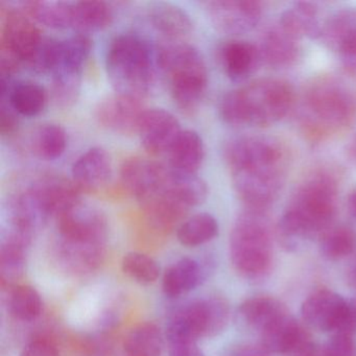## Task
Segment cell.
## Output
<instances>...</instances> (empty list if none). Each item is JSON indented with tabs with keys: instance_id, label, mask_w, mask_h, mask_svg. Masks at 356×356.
<instances>
[{
	"instance_id": "6da1fadb",
	"label": "cell",
	"mask_w": 356,
	"mask_h": 356,
	"mask_svg": "<svg viewBox=\"0 0 356 356\" xmlns=\"http://www.w3.org/2000/svg\"><path fill=\"white\" fill-rule=\"evenodd\" d=\"M224 158L233 187L248 209L266 211L278 200L291 162V151L274 136L248 135L226 143Z\"/></svg>"
},
{
	"instance_id": "7a4b0ae2",
	"label": "cell",
	"mask_w": 356,
	"mask_h": 356,
	"mask_svg": "<svg viewBox=\"0 0 356 356\" xmlns=\"http://www.w3.org/2000/svg\"><path fill=\"white\" fill-rule=\"evenodd\" d=\"M339 180L329 166L310 170L297 185L277 225V236L293 248L330 228L339 208Z\"/></svg>"
},
{
	"instance_id": "3957f363",
	"label": "cell",
	"mask_w": 356,
	"mask_h": 356,
	"mask_svg": "<svg viewBox=\"0 0 356 356\" xmlns=\"http://www.w3.org/2000/svg\"><path fill=\"white\" fill-rule=\"evenodd\" d=\"M355 118L353 97L339 79L322 74L305 85L299 129L310 143L321 145L341 136L352 128Z\"/></svg>"
},
{
	"instance_id": "277c9868",
	"label": "cell",
	"mask_w": 356,
	"mask_h": 356,
	"mask_svg": "<svg viewBox=\"0 0 356 356\" xmlns=\"http://www.w3.org/2000/svg\"><path fill=\"white\" fill-rule=\"evenodd\" d=\"M296 93L291 83L278 78L253 81L220 99V118L235 128H268L293 109Z\"/></svg>"
},
{
	"instance_id": "5b68a950",
	"label": "cell",
	"mask_w": 356,
	"mask_h": 356,
	"mask_svg": "<svg viewBox=\"0 0 356 356\" xmlns=\"http://www.w3.org/2000/svg\"><path fill=\"white\" fill-rule=\"evenodd\" d=\"M157 55L147 39L135 33L118 35L106 54L108 78L118 95L141 99L155 83Z\"/></svg>"
},
{
	"instance_id": "8992f818",
	"label": "cell",
	"mask_w": 356,
	"mask_h": 356,
	"mask_svg": "<svg viewBox=\"0 0 356 356\" xmlns=\"http://www.w3.org/2000/svg\"><path fill=\"white\" fill-rule=\"evenodd\" d=\"M156 55L158 67L168 80L172 101L185 113H193L203 102L209 84L203 56L185 42L165 43Z\"/></svg>"
},
{
	"instance_id": "52a82bcc",
	"label": "cell",
	"mask_w": 356,
	"mask_h": 356,
	"mask_svg": "<svg viewBox=\"0 0 356 356\" xmlns=\"http://www.w3.org/2000/svg\"><path fill=\"white\" fill-rule=\"evenodd\" d=\"M230 257L245 278L266 276L273 264V241L266 211L247 209L237 218L230 235Z\"/></svg>"
},
{
	"instance_id": "ba28073f",
	"label": "cell",
	"mask_w": 356,
	"mask_h": 356,
	"mask_svg": "<svg viewBox=\"0 0 356 356\" xmlns=\"http://www.w3.org/2000/svg\"><path fill=\"white\" fill-rule=\"evenodd\" d=\"M56 218L67 257L87 266L99 259L108 234L107 218L101 210L80 201Z\"/></svg>"
},
{
	"instance_id": "9c48e42d",
	"label": "cell",
	"mask_w": 356,
	"mask_h": 356,
	"mask_svg": "<svg viewBox=\"0 0 356 356\" xmlns=\"http://www.w3.org/2000/svg\"><path fill=\"white\" fill-rule=\"evenodd\" d=\"M230 307L222 297L191 302L172 314L166 326V339L172 341H197L200 337L220 334L228 325Z\"/></svg>"
},
{
	"instance_id": "30bf717a",
	"label": "cell",
	"mask_w": 356,
	"mask_h": 356,
	"mask_svg": "<svg viewBox=\"0 0 356 356\" xmlns=\"http://www.w3.org/2000/svg\"><path fill=\"white\" fill-rule=\"evenodd\" d=\"M92 40L87 34H78L60 40L57 63L54 68L53 95L60 107H72L80 97L83 72L92 53Z\"/></svg>"
},
{
	"instance_id": "8fae6325",
	"label": "cell",
	"mask_w": 356,
	"mask_h": 356,
	"mask_svg": "<svg viewBox=\"0 0 356 356\" xmlns=\"http://www.w3.org/2000/svg\"><path fill=\"white\" fill-rule=\"evenodd\" d=\"M0 19L1 70L14 74L18 65H26L45 37L22 8H3Z\"/></svg>"
},
{
	"instance_id": "7c38bea8",
	"label": "cell",
	"mask_w": 356,
	"mask_h": 356,
	"mask_svg": "<svg viewBox=\"0 0 356 356\" xmlns=\"http://www.w3.org/2000/svg\"><path fill=\"white\" fill-rule=\"evenodd\" d=\"M170 172L155 160L131 158L120 168V182L129 195L145 204L161 193Z\"/></svg>"
},
{
	"instance_id": "4fadbf2b",
	"label": "cell",
	"mask_w": 356,
	"mask_h": 356,
	"mask_svg": "<svg viewBox=\"0 0 356 356\" xmlns=\"http://www.w3.org/2000/svg\"><path fill=\"white\" fill-rule=\"evenodd\" d=\"M206 10L214 26L228 35L251 32L262 16L261 3L254 0H214L206 3Z\"/></svg>"
},
{
	"instance_id": "5bb4252c",
	"label": "cell",
	"mask_w": 356,
	"mask_h": 356,
	"mask_svg": "<svg viewBox=\"0 0 356 356\" xmlns=\"http://www.w3.org/2000/svg\"><path fill=\"white\" fill-rule=\"evenodd\" d=\"M320 38L341 58L346 70L356 72L355 8H345L332 14L323 24Z\"/></svg>"
},
{
	"instance_id": "9a60e30c",
	"label": "cell",
	"mask_w": 356,
	"mask_h": 356,
	"mask_svg": "<svg viewBox=\"0 0 356 356\" xmlns=\"http://www.w3.org/2000/svg\"><path fill=\"white\" fill-rule=\"evenodd\" d=\"M261 345L270 354L301 356L312 341L309 332L287 312L260 332Z\"/></svg>"
},
{
	"instance_id": "2e32d148",
	"label": "cell",
	"mask_w": 356,
	"mask_h": 356,
	"mask_svg": "<svg viewBox=\"0 0 356 356\" xmlns=\"http://www.w3.org/2000/svg\"><path fill=\"white\" fill-rule=\"evenodd\" d=\"M145 111L141 99L116 93L99 102L95 109V118L110 132L132 135L138 132Z\"/></svg>"
},
{
	"instance_id": "e0dca14e",
	"label": "cell",
	"mask_w": 356,
	"mask_h": 356,
	"mask_svg": "<svg viewBox=\"0 0 356 356\" xmlns=\"http://www.w3.org/2000/svg\"><path fill=\"white\" fill-rule=\"evenodd\" d=\"M182 131L180 122L174 114L155 108L145 110L137 134L147 153L159 156L168 154Z\"/></svg>"
},
{
	"instance_id": "ac0fdd59",
	"label": "cell",
	"mask_w": 356,
	"mask_h": 356,
	"mask_svg": "<svg viewBox=\"0 0 356 356\" xmlns=\"http://www.w3.org/2000/svg\"><path fill=\"white\" fill-rule=\"evenodd\" d=\"M347 299L330 289L310 293L301 306V316L310 328L322 332H337L345 312Z\"/></svg>"
},
{
	"instance_id": "d6986e66",
	"label": "cell",
	"mask_w": 356,
	"mask_h": 356,
	"mask_svg": "<svg viewBox=\"0 0 356 356\" xmlns=\"http://www.w3.org/2000/svg\"><path fill=\"white\" fill-rule=\"evenodd\" d=\"M145 19L156 34L166 42H184L193 32L191 16L179 6L170 3H153L145 10Z\"/></svg>"
},
{
	"instance_id": "ffe728a7",
	"label": "cell",
	"mask_w": 356,
	"mask_h": 356,
	"mask_svg": "<svg viewBox=\"0 0 356 356\" xmlns=\"http://www.w3.org/2000/svg\"><path fill=\"white\" fill-rule=\"evenodd\" d=\"M218 59L226 76L234 82L248 80L262 62L259 47L245 40H230L218 49Z\"/></svg>"
},
{
	"instance_id": "44dd1931",
	"label": "cell",
	"mask_w": 356,
	"mask_h": 356,
	"mask_svg": "<svg viewBox=\"0 0 356 356\" xmlns=\"http://www.w3.org/2000/svg\"><path fill=\"white\" fill-rule=\"evenodd\" d=\"M72 175L81 191L101 188L111 178V157L103 147H91L74 161Z\"/></svg>"
},
{
	"instance_id": "7402d4cb",
	"label": "cell",
	"mask_w": 356,
	"mask_h": 356,
	"mask_svg": "<svg viewBox=\"0 0 356 356\" xmlns=\"http://www.w3.org/2000/svg\"><path fill=\"white\" fill-rule=\"evenodd\" d=\"M301 41L287 34L279 24L268 31L259 47L262 61L274 68H289L301 57Z\"/></svg>"
},
{
	"instance_id": "603a6c76",
	"label": "cell",
	"mask_w": 356,
	"mask_h": 356,
	"mask_svg": "<svg viewBox=\"0 0 356 356\" xmlns=\"http://www.w3.org/2000/svg\"><path fill=\"white\" fill-rule=\"evenodd\" d=\"M170 168L183 175H197L204 159L205 145L199 133L183 130L168 152Z\"/></svg>"
},
{
	"instance_id": "cb8c5ba5",
	"label": "cell",
	"mask_w": 356,
	"mask_h": 356,
	"mask_svg": "<svg viewBox=\"0 0 356 356\" xmlns=\"http://www.w3.org/2000/svg\"><path fill=\"white\" fill-rule=\"evenodd\" d=\"M320 11L316 3L299 1L285 10L279 20V26L298 40L318 39L322 33Z\"/></svg>"
},
{
	"instance_id": "d4e9b609",
	"label": "cell",
	"mask_w": 356,
	"mask_h": 356,
	"mask_svg": "<svg viewBox=\"0 0 356 356\" xmlns=\"http://www.w3.org/2000/svg\"><path fill=\"white\" fill-rule=\"evenodd\" d=\"M31 237L12 229L0 251V279L3 286L13 284L26 270V249Z\"/></svg>"
},
{
	"instance_id": "484cf974",
	"label": "cell",
	"mask_w": 356,
	"mask_h": 356,
	"mask_svg": "<svg viewBox=\"0 0 356 356\" xmlns=\"http://www.w3.org/2000/svg\"><path fill=\"white\" fill-rule=\"evenodd\" d=\"M203 277L204 270L199 262L188 257L181 258L164 273V293L170 298L180 297L195 289Z\"/></svg>"
},
{
	"instance_id": "4316f807",
	"label": "cell",
	"mask_w": 356,
	"mask_h": 356,
	"mask_svg": "<svg viewBox=\"0 0 356 356\" xmlns=\"http://www.w3.org/2000/svg\"><path fill=\"white\" fill-rule=\"evenodd\" d=\"M6 99L16 114L35 118L47 107V92L39 83L24 81L11 86L7 95L1 97V101Z\"/></svg>"
},
{
	"instance_id": "83f0119b",
	"label": "cell",
	"mask_w": 356,
	"mask_h": 356,
	"mask_svg": "<svg viewBox=\"0 0 356 356\" xmlns=\"http://www.w3.org/2000/svg\"><path fill=\"white\" fill-rule=\"evenodd\" d=\"M287 312L284 304L270 296H254L239 306L243 322L259 332Z\"/></svg>"
},
{
	"instance_id": "f1b7e54d",
	"label": "cell",
	"mask_w": 356,
	"mask_h": 356,
	"mask_svg": "<svg viewBox=\"0 0 356 356\" xmlns=\"http://www.w3.org/2000/svg\"><path fill=\"white\" fill-rule=\"evenodd\" d=\"M114 12L104 1H72V29L81 34L99 32L110 26Z\"/></svg>"
},
{
	"instance_id": "f546056e",
	"label": "cell",
	"mask_w": 356,
	"mask_h": 356,
	"mask_svg": "<svg viewBox=\"0 0 356 356\" xmlns=\"http://www.w3.org/2000/svg\"><path fill=\"white\" fill-rule=\"evenodd\" d=\"M22 10L35 20L47 28L55 30L72 29V1L39 0L22 3Z\"/></svg>"
},
{
	"instance_id": "4dcf8cb0",
	"label": "cell",
	"mask_w": 356,
	"mask_h": 356,
	"mask_svg": "<svg viewBox=\"0 0 356 356\" xmlns=\"http://www.w3.org/2000/svg\"><path fill=\"white\" fill-rule=\"evenodd\" d=\"M31 145L37 157L53 161L65 153L68 145L67 133L60 124H43L33 133Z\"/></svg>"
},
{
	"instance_id": "1f68e13d",
	"label": "cell",
	"mask_w": 356,
	"mask_h": 356,
	"mask_svg": "<svg viewBox=\"0 0 356 356\" xmlns=\"http://www.w3.org/2000/svg\"><path fill=\"white\" fill-rule=\"evenodd\" d=\"M164 341L161 330L153 323H143L133 328L124 341L127 356H160Z\"/></svg>"
},
{
	"instance_id": "d6a6232c",
	"label": "cell",
	"mask_w": 356,
	"mask_h": 356,
	"mask_svg": "<svg viewBox=\"0 0 356 356\" xmlns=\"http://www.w3.org/2000/svg\"><path fill=\"white\" fill-rule=\"evenodd\" d=\"M218 234V222L209 213H197L179 226L177 237L185 247H197L212 241Z\"/></svg>"
},
{
	"instance_id": "836d02e7",
	"label": "cell",
	"mask_w": 356,
	"mask_h": 356,
	"mask_svg": "<svg viewBox=\"0 0 356 356\" xmlns=\"http://www.w3.org/2000/svg\"><path fill=\"white\" fill-rule=\"evenodd\" d=\"M320 250L326 259H343L356 250V233L348 226L330 227L321 236Z\"/></svg>"
},
{
	"instance_id": "e575fe53",
	"label": "cell",
	"mask_w": 356,
	"mask_h": 356,
	"mask_svg": "<svg viewBox=\"0 0 356 356\" xmlns=\"http://www.w3.org/2000/svg\"><path fill=\"white\" fill-rule=\"evenodd\" d=\"M10 309L18 320L31 322L40 316L42 300L34 287L20 285L12 291Z\"/></svg>"
},
{
	"instance_id": "d590c367",
	"label": "cell",
	"mask_w": 356,
	"mask_h": 356,
	"mask_svg": "<svg viewBox=\"0 0 356 356\" xmlns=\"http://www.w3.org/2000/svg\"><path fill=\"white\" fill-rule=\"evenodd\" d=\"M122 268L124 274L141 284H151L159 278L160 268L157 262L138 252L127 254L122 259Z\"/></svg>"
},
{
	"instance_id": "8d00e7d4",
	"label": "cell",
	"mask_w": 356,
	"mask_h": 356,
	"mask_svg": "<svg viewBox=\"0 0 356 356\" xmlns=\"http://www.w3.org/2000/svg\"><path fill=\"white\" fill-rule=\"evenodd\" d=\"M321 350L322 356H356V341L354 335L337 332Z\"/></svg>"
},
{
	"instance_id": "74e56055",
	"label": "cell",
	"mask_w": 356,
	"mask_h": 356,
	"mask_svg": "<svg viewBox=\"0 0 356 356\" xmlns=\"http://www.w3.org/2000/svg\"><path fill=\"white\" fill-rule=\"evenodd\" d=\"M20 356H60V352L53 341L40 337L28 343Z\"/></svg>"
},
{
	"instance_id": "f35d334b",
	"label": "cell",
	"mask_w": 356,
	"mask_h": 356,
	"mask_svg": "<svg viewBox=\"0 0 356 356\" xmlns=\"http://www.w3.org/2000/svg\"><path fill=\"white\" fill-rule=\"evenodd\" d=\"M18 129V120L14 110L9 105L1 103L0 111V133L3 137H11Z\"/></svg>"
},
{
	"instance_id": "ab89813d",
	"label": "cell",
	"mask_w": 356,
	"mask_h": 356,
	"mask_svg": "<svg viewBox=\"0 0 356 356\" xmlns=\"http://www.w3.org/2000/svg\"><path fill=\"white\" fill-rule=\"evenodd\" d=\"M337 332L351 335L356 332V299H347L341 324L334 333Z\"/></svg>"
},
{
	"instance_id": "60d3db41",
	"label": "cell",
	"mask_w": 356,
	"mask_h": 356,
	"mask_svg": "<svg viewBox=\"0 0 356 356\" xmlns=\"http://www.w3.org/2000/svg\"><path fill=\"white\" fill-rule=\"evenodd\" d=\"M168 347V356H205L197 341H172Z\"/></svg>"
},
{
	"instance_id": "b9f144b4",
	"label": "cell",
	"mask_w": 356,
	"mask_h": 356,
	"mask_svg": "<svg viewBox=\"0 0 356 356\" xmlns=\"http://www.w3.org/2000/svg\"><path fill=\"white\" fill-rule=\"evenodd\" d=\"M270 354L266 351V348L260 345H248L239 346L235 348L230 353V356H270Z\"/></svg>"
},
{
	"instance_id": "7bdbcfd3",
	"label": "cell",
	"mask_w": 356,
	"mask_h": 356,
	"mask_svg": "<svg viewBox=\"0 0 356 356\" xmlns=\"http://www.w3.org/2000/svg\"><path fill=\"white\" fill-rule=\"evenodd\" d=\"M346 154H347L349 161L356 166V135H354L348 143L347 147H346Z\"/></svg>"
},
{
	"instance_id": "ee69618b",
	"label": "cell",
	"mask_w": 356,
	"mask_h": 356,
	"mask_svg": "<svg viewBox=\"0 0 356 356\" xmlns=\"http://www.w3.org/2000/svg\"><path fill=\"white\" fill-rule=\"evenodd\" d=\"M347 283L350 289L356 293V260L350 266L347 272Z\"/></svg>"
},
{
	"instance_id": "f6af8a7d",
	"label": "cell",
	"mask_w": 356,
	"mask_h": 356,
	"mask_svg": "<svg viewBox=\"0 0 356 356\" xmlns=\"http://www.w3.org/2000/svg\"><path fill=\"white\" fill-rule=\"evenodd\" d=\"M348 209L351 216L356 218V188L351 191L348 197Z\"/></svg>"
},
{
	"instance_id": "bcb514c9",
	"label": "cell",
	"mask_w": 356,
	"mask_h": 356,
	"mask_svg": "<svg viewBox=\"0 0 356 356\" xmlns=\"http://www.w3.org/2000/svg\"><path fill=\"white\" fill-rule=\"evenodd\" d=\"M301 356H322V350L314 343V345H312L307 351L304 352Z\"/></svg>"
}]
</instances>
